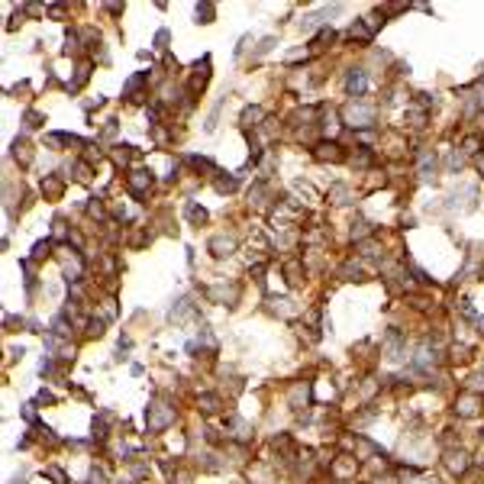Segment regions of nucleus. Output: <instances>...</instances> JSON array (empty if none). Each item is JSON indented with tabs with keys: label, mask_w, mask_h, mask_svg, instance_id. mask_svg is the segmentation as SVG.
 I'll return each mask as SVG.
<instances>
[{
	"label": "nucleus",
	"mask_w": 484,
	"mask_h": 484,
	"mask_svg": "<svg viewBox=\"0 0 484 484\" xmlns=\"http://www.w3.org/2000/svg\"><path fill=\"white\" fill-rule=\"evenodd\" d=\"M146 420H149V429H152V433H161V429H168L174 423V407L168 404V400H155V404L149 407Z\"/></svg>",
	"instance_id": "nucleus-1"
},
{
	"label": "nucleus",
	"mask_w": 484,
	"mask_h": 484,
	"mask_svg": "<svg viewBox=\"0 0 484 484\" xmlns=\"http://www.w3.org/2000/svg\"><path fill=\"white\" fill-rule=\"evenodd\" d=\"M126 187L133 197H146V190L152 187V171L149 168H133V171L126 174Z\"/></svg>",
	"instance_id": "nucleus-2"
},
{
	"label": "nucleus",
	"mask_w": 484,
	"mask_h": 484,
	"mask_svg": "<svg viewBox=\"0 0 484 484\" xmlns=\"http://www.w3.org/2000/svg\"><path fill=\"white\" fill-rule=\"evenodd\" d=\"M345 123L355 126V129L371 126V123H374V110H371V107H362V104H352L349 110H345Z\"/></svg>",
	"instance_id": "nucleus-3"
},
{
	"label": "nucleus",
	"mask_w": 484,
	"mask_h": 484,
	"mask_svg": "<svg viewBox=\"0 0 484 484\" xmlns=\"http://www.w3.org/2000/svg\"><path fill=\"white\" fill-rule=\"evenodd\" d=\"M365 87H368V81H365V71L362 68H352L349 74H345V91H349V97H362L365 94Z\"/></svg>",
	"instance_id": "nucleus-4"
},
{
	"label": "nucleus",
	"mask_w": 484,
	"mask_h": 484,
	"mask_svg": "<svg viewBox=\"0 0 484 484\" xmlns=\"http://www.w3.org/2000/svg\"><path fill=\"white\" fill-rule=\"evenodd\" d=\"M481 110H484V84H475L465 100V117H478Z\"/></svg>",
	"instance_id": "nucleus-5"
},
{
	"label": "nucleus",
	"mask_w": 484,
	"mask_h": 484,
	"mask_svg": "<svg viewBox=\"0 0 484 484\" xmlns=\"http://www.w3.org/2000/svg\"><path fill=\"white\" fill-rule=\"evenodd\" d=\"M478 394H462L459 400H455V413H459V417H475V413H478Z\"/></svg>",
	"instance_id": "nucleus-6"
},
{
	"label": "nucleus",
	"mask_w": 484,
	"mask_h": 484,
	"mask_svg": "<svg viewBox=\"0 0 484 484\" xmlns=\"http://www.w3.org/2000/svg\"><path fill=\"white\" fill-rule=\"evenodd\" d=\"M61 190H65V181H61L58 174H45L42 178V194L49 197V200H58Z\"/></svg>",
	"instance_id": "nucleus-7"
},
{
	"label": "nucleus",
	"mask_w": 484,
	"mask_h": 484,
	"mask_svg": "<svg viewBox=\"0 0 484 484\" xmlns=\"http://www.w3.org/2000/svg\"><path fill=\"white\" fill-rule=\"evenodd\" d=\"M313 155H317L320 161H339V159H342V149H339L336 142H320Z\"/></svg>",
	"instance_id": "nucleus-8"
},
{
	"label": "nucleus",
	"mask_w": 484,
	"mask_h": 484,
	"mask_svg": "<svg viewBox=\"0 0 484 484\" xmlns=\"http://www.w3.org/2000/svg\"><path fill=\"white\" fill-rule=\"evenodd\" d=\"M446 465H449V472H452V475H465L468 472V455L462 452V449H459V452H449L446 455Z\"/></svg>",
	"instance_id": "nucleus-9"
},
{
	"label": "nucleus",
	"mask_w": 484,
	"mask_h": 484,
	"mask_svg": "<svg viewBox=\"0 0 484 484\" xmlns=\"http://www.w3.org/2000/svg\"><path fill=\"white\" fill-rule=\"evenodd\" d=\"M417 171H420V178H423V181L433 178V171H436V155H433V152H420Z\"/></svg>",
	"instance_id": "nucleus-10"
},
{
	"label": "nucleus",
	"mask_w": 484,
	"mask_h": 484,
	"mask_svg": "<svg viewBox=\"0 0 484 484\" xmlns=\"http://www.w3.org/2000/svg\"><path fill=\"white\" fill-rule=\"evenodd\" d=\"M355 468H358V462L352 459V455H342V462L332 465V475H336V478H349V475H355Z\"/></svg>",
	"instance_id": "nucleus-11"
},
{
	"label": "nucleus",
	"mask_w": 484,
	"mask_h": 484,
	"mask_svg": "<svg viewBox=\"0 0 484 484\" xmlns=\"http://www.w3.org/2000/svg\"><path fill=\"white\" fill-rule=\"evenodd\" d=\"M210 249H213V255H229L236 249V242L226 239V236H216V239H210Z\"/></svg>",
	"instance_id": "nucleus-12"
},
{
	"label": "nucleus",
	"mask_w": 484,
	"mask_h": 484,
	"mask_svg": "<svg viewBox=\"0 0 484 484\" xmlns=\"http://www.w3.org/2000/svg\"><path fill=\"white\" fill-rule=\"evenodd\" d=\"M87 78H91V61H81V65H78V74H74V81L68 87H71V91H78V87L87 84Z\"/></svg>",
	"instance_id": "nucleus-13"
},
{
	"label": "nucleus",
	"mask_w": 484,
	"mask_h": 484,
	"mask_svg": "<svg viewBox=\"0 0 484 484\" xmlns=\"http://www.w3.org/2000/svg\"><path fill=\"white\" fill-rule=\"evenodd\" d=\"M13 159H19L23 165H29L32 149H29V142H26V139H16V142H13Z\"/></svg>",
	"instance_id": "nucleus-14"
},
{
	"label": "nucleus",
	"mask_w": 484,
	"mask_h": 484,
	"mask_svg": "<svg viewBox=\"0 0 484 484\" xmlns=\"http://www.w3.org/2000/svg\"><path fill=\"white\" fill-rule=\"evenodd\" d=\"M258 120H265L262 107H249V110L242 113V126H258Z\"/></svg>",
	"instance_id": "nucleus-15"
},
{
	"label": "nucleus",
	"mask_w": 484,
	"mask_h": 484,
	"mask_svg": "<svg viewBox=\"0 0 484 484\" xmlns=\"http://www.w3.org/2000/svg\"><path fill=\"white\" fill-rule=\"evenodd\" d=\"M197 404H200L203 413H216V410H220V397H216V394H203Z\"/></svg>",
	"instance_id": "nucleus-16"
},
{
	"label": "nucleus",
	"mask_w": 484,
	"mask_h": 484,
	"mask_svg": "<svg viewBox=\"0 0 484 484\" xmlns=\"http://www.w3.org/2000/svg\"><path fill=\"white\" fill-rule=\"evenodd\" d=\"M213 16H216L213 3H197V19H200V23H213Z\"/></svg>",
	"instance_id": "nucleus-17"
},
{
	"label": "nucleus",
	"mask_w": 484,
	"mask_h": 484,
	"mask_svg": "<svg viewBox=\"0 0 484 484\" xmlns=\"http://www.w3.org/2000/svg\"><path fill=\"white\" fill-rule=\"evenodd\" d=\"M187 220L190 223H203V220H207V210L197 207V203H187Z\"/></svg>",
	"instance_id": "nucleus-18"
},
{
	"label": "nucleus",
	"mask_w": 484,
	"mask_h": 484,
	"mask_svg": "<svg viewBox=\"0 0 484 484\" xmlns=\"http://www.w3.org/2000/svg\"><path fill=\"white\" fill-rule=\"evenodd\" d=\"M113 159H117L120 165H126V161L133 159V146H113Z\"/></svg>",
	"instance_id": "nucleus-19"
},
{
	"label": "nucleus",
	"mask_w": 484,
	"mask_h": 484,
	"mask_svg": "<svg viewBox=\"0 0 484 484\" xmlns=\"http://www.w3.org/2000/svg\"><path fill=\"white\" fill-rule=\"evenodd\" d=\"M23 123H26V129H39V126H42V113H39V110H26Z\"/></svg>",
	"instance_id": "nucleus-20"
},
{
	"label": "nucleus",
	"mask_w": 484,
	"mask_h": 484,
	"mask_svg": "<svg viewBox=\"0 0 484 484\" xmlns=\"http://www.w3.org/2000/svg\"><path fill=\"white\" fill-rule=\"evenodd\" d=\"M71 171H74V181H87V178H91V165H87V161H74Z\"/></svg>",
	"instance_id": "nucleus-21"
},
{
	"label": "nucleus",
	"mask_w": 484,
	"mask_h": 484,
	"mask_svg": "<svg viewBox=\"0 0 484 484\" xmlns=\"http://www.w3.org/2000/svg\"><path fill=\"white\" fill-rule=\"evenodd\" d=\"M284 271H288V281H291V284H297V281H301V278H297V275H301V262H297V258H294V262H288V265H284Z\"/></svg>",
	"instance_id": "nucleus-22"
},
{
	"label": "nucleus",
	"mask_w": 484,
	"mask_h": 484,
	"mask_svg": "<svg viewBox=\"0 0 484 484\" xmlns=\"http://www.w3.org/2000/svg\"><path fill=\"white\" fill-rule=\"evenodd\" d=\"M329 197H332V203H349L345 197H349V187H342V184H336V187L329 190Z\"/></svg>",
	"instance_id": "nucleus-23"
},
{
	"label": "nucleus",
	"mask_w": 484,
	"mask_h": 484,
	"mask_svg": "<svg viewBox=\"0 0 484 484\" xmlns=\"http://www.w3.org/2000/svg\"><path fill=\"white\" fill-rule=\"evenodd\" d=\"M307 397H310V387H307V384H297L294 391H291V400H294V407L301 404V400H307Z\"/></svg>",
	"instance_id": "nucleus-24"
},
{
	"label": "nucleus",
	"mask_w": 484,
	"mask_h": 484,
	"mask_svg": "<svg viewBox=\"0 0 484 484\" xmlns=\"http://www.w3.org/2000/svg\"><path fill=\"white\" fill-rule=\"evenodd\" d=\"M45 475H49L55 484H68V478H65V472H61V468H45Z\"/></svg>",
	"instance_id": "nucleus-25"
},
{
	"label": "nucleus",
	"mask_w": 484,
	"mask_h": 484,
	"mask_svg": "<svg viewBox=\"0 0 484 484\" xmlns=\"http://www.w3.org/2000/svg\"><path fill=\"white\" fill-rule=\"evenodd\" d=\"M216 190H236V178H216Z\"/></svg>",
	"instance_id": "nucleus-26"
},
{
	"label": "nucleus",
	"mask_w": 484,
	"mask_h": 484,
	"mask_svg": "<svg viewBox=\"0 0 484 484\" xmlns=\"http://www.w3.org/2000/svg\"><path fill=\"white\" fill-rule=\"evenodd\" d=\"M168 45V29H159L155 32V49H165Z\"/></svg>",
	"instance_id": "nucleus-27"
},
{
	"label": "nucleus",
	"mask_w": 484,
	"mask_h": 484,
	"mask_svg": "<svg viewBox=\"0 0 484 484\" xmlns=\"http://www.w3.org/2000/svg\"><path fill=\"white\" fill-rule=\"evenodd\" d=\"M478 146H481V139H478V136L465 139V152H468V155H472V152H478Z\"/></svg>",
	"instance_id": "nucleus-28"
},
{
	"label": "nucleus",
	"mask_w": 484,
	"mask_h": 484,
	"mask_svg": "<svg viewBox=\"0 0 484 484\" xmlns=\"http://www.w3.org/2000/svg\"><path fill=\"white\" fill-rule=\"evenodd\" d=\"M49 255V242H36V249H32V258H42Z\"/></svg>",
	"instance_id": "nucleus-29"
},
{
	"label": "nucleus",
	"mask_w": 484,
	"mask_h": 484,
	"mask_svg": "<svg viewBox=\"0 0 484 484\" xmlns=\"http://www.w3.org/2000/svg\"><path fill=\"white\" fill-rule=\"evenodd\" d=\"M478 171H481V178H484V159H478Z\"/></svg>",
	"instance_id": "nucleus-30"
}]
</instances>
